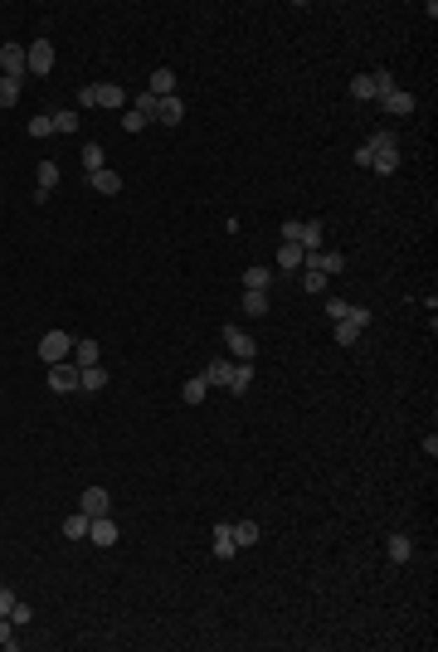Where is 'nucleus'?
<instances>
[{
  "instance_id": "6",
  "label": "nucleus",
  "mask_w": 438,
  "mask_h": 652,
  "mask_svg": "<svg viewBox=\"0 0 438 652\" xmlns=\"http://www.w3.org/2000/svg\"><path fill=\"white\" fill-rule=\"evenodd\" d=\"M78 511H83V516H108V511H112L108 487H83V502H78Z\"/></svg>"
},
{
  "instance_id": "38",
  "label": "nucleus",
  "mask_w": 438,
  "mask_h": 652,
  "mask_svg": "<svg viewBox=\"0 0 438 652\" xmlns=\"http://www.w3.org/2000/svg\"><path fill=\"white\" fill-rule=\"evenodd\" d=\"M341 322H351V326H360V331H365V326H370V307H351Z\"/></svg>"
},
{
  "instance_id": "34",
  "label": "nucleus",
  "mask_w": 438,
  "mask_h": 652,
  "mask_svg": "<svg viewBox=\"0 0 438 652\" xmlns=\"http://www.w3.org/2000/svg\"><path fill=\"white\" fill-rule=\"evenodd\" d=\"M29 618H34V609H29L24 599H15V609H10V623H15V628H24Z\"/></svg>"
},
{
  "instance_id": "40",
  "label": "nucleus",
  "mask_w": 438,
  "mask_h": 652,
  "mask_svg": "<svg viewBox=\"0 0 438 652\" xmlns=\"http://www.w3.org/2000/svg\"><path fill=\"white\" fill-rule=\"evenodd\" d=\"M122 132H146V117H141V112H127V117H122Z\"/></svg>"
},
{
  "instance_id": "4",
  "label": "nucleus",
  "mask_w": 438,
  "mask_h": 652,
  "mask_svg": "<svg viewBox=\"0 0 438 652\" xmlns=\"http://www.w3.org/2000/svg\"><path fill=\"white\" fill-rule=\"evenodd\" d=\"M24 69H29L34 78H44V73L54 69V44H49V39H34V44L24 49Z\"/></svg>"
},
{
  "instance_id": "27",
  "label": "nucleus",
  "mask_w": 438,
  "mask_h": 652,
  "mask_svg": "<svg viewBox=\"0 0 438 652\" xmlns=\"http://www.w3.org/2000/svg\"><path fill=\"white\" fill-rule=\"evenodd\" d=\"M297 288H307V292H327V273H317V268H302Z\"/></svg>"
},
{
  "instance_id": "14",
  "label": "nucleus",
  "mask_w": 438,
  "mask_h": 652,
  "mask_svg": "<svg viewBox=\"0 0 438 652\" xmlns=\"http://www.w3.org/2000/svg\"><path fill=\"white\" fill-rule=\"evenodd\" d=\"M146 93H151V98H176V73H171V69H156Z\"/></svg>"
},
{
  "instance_id": "12",
  "label": "nucleus",
  "mask_w": 438,
  "mask_h": 652,
  "mask_svg": "<svg viewBox=\"0 0 438 652\" xmlns=\"http://www.w3.org/2000/svg\"><path fill=\"white\" fill-rule=\"evenodd\" d=\"M380 103H385V112H395V117H409V112H414V93L390 88V93H380Z\"/></svg>"
},
{
  "instance_id": "18",
  "label": "nucleus",
  "mask_w": 438,
  "mask_h": 652,
  "mask_svg": "<svg viewBox=\"0 0 438 652\" xmlns=\"http://www.w3.org/2000/svg\"><path fill=\"white\" fill-rule=\"evenodd\" d=\"M69 355L78 360V370H88V365H98V355H103V350H98V341H73V350H69Z\"/></svg>"
},
{
  "instance_id": "29",
  "label": "nucleus",
  "mask_w": 438,
  "mask_h": 652,
  "mask_svg": "<svg viewBox=\"0 0 438 652\" xmlns=\"http://www.w3.org/2000/svg\"><path fill=\"white\" fill-rule=\"evenodd\" d=\"M49 117H54V136H59V132H78V112L59 108V112H49Z\"/></svg>"
},
{
  "instance_id": "8",
  "label": "nucleus",
  "mask_w": 438,
  "mask_h": 652,
  "mask_svg": "<svg viewBox=\"0 0 438 652\" xmlns=\"http://www.w3.org/2000/svg\"><path fill=\"white\" fill-rule=\"evenodd\" d=\"M0 69H5V78H24L29 69H24V49L20 44H0Z\"/></svg>"
},
{
  "instance_id": "13",
  "label": "nucleus",
  "mask_w": 438,
  "mask_h": 652,
  "mask_svg": "<svg viewBox=\"0 0 438 652\" xmlns=\"http://www.w3.org/2000/svg\"><path fill=\"white\" fill-rule=\"evenodd\" d=\"M88 180H93V190H98V195H122V176L108 171V166H103V171H93Z\"/></svg>"
},
{
  "instance_id": "7",
  "label": "nucleus",
  "mask_w": 438,
  "mask_h": 652,
  "mask_svg": "<svg viewBox=\"0 0 438 652\" xmlns=\"http://www.w3.org/2000/svg\"><path fill=\"white\" fill-rule=\"evenodd\" d=\"M49 390L54 395H73L78 390V365H49Z\"/></svg>"
},
{
  "instance_id": "25",
  "label": "nucleus",
  "mask_w": 438,
  "mask_h": 652,
  "mask_svg": "<svg viewBox=\"0 0 438 652\" xmlns=\"http://www.w3.org/2000/svg\"><path fill=\"white\" fill-rule=\"evenodd\" d=\"M243 317H268V292H243Z\"/></svg>"
},
{
  "instance_id": "2",
  "label": "nucleus",
  "mask_w": 438,
  "mask_h": 652,
  "mask_svg": "<svg viewBox=\"0 0 438 652\" xmlns=\"http://www.w3.org/2000/svg\"><path fill=\"white\" fill-rule=\"evenodd\" d=\"M69 350H73V336H69V331H59V326H54V331H44V336H39V360H44V365H64V360H69Z\"/></svg>"
},
{
  "instance_id": "32",
  "label": "nucleus",
  "mask_w": 438,
  "mask_h": 652,
  "mask_svg": "<svg viewBox=\"0 0 438 652\" xmlns=\"http://www.w3.org/2000/svg\"><path fill=\"white\" fill-rule=\"evenodd\" d=\"M83 166H88V176H93V171H103V146H98V141H88V146H83Z\"/></svg>"
},
{
  "instance_id": "3",
  "label": "nucleus",
  "mask_w": 438,
  "mask_h": 652,
  "mask_svg": "<svg viewBox=\"0 0 438 652\" xmlns=\"http://www.w3.org/2000/svg\"><path fill=\"white\" fill-rule=\"evenodd\" d=\"M122 103H127V93L117 83H88L78 93V108H122Z\"/></svg>"
},
{
  "instance_id": "9",
  "label": "nucleus",
  "mask_w": 438,
  "mask_h": 652,
  "mask_svg": "<svg viewBox=\"0 0 438 652\" xmlns=\"http://www.w3.org/2000/svg\"><path fill=\"white\" fill-rule=\"evenodd\" d=\"M88 541L103 545V550H112V545H117V521H112V516H93V526H88Z\"/></svg>"
},
{
  "instance_id": "31",
  "label": "nucleus",
  "mask_w": 438,
  "mask_h": 652,
  "mask_svg": "<svg viewBox=\"0 0 438 652\" xmlns=\"http://www.w3.org/2000/svg\"><path fill=\"white\" fill-rule=\"evenodd\" d=\"M20 103V78H0V108H15Z\"/></svg>"
},
{
  "instance_id": "30",
  "label": "nucleus",
  "mask_w": 438,
  "mask_h": 652,
  "mask_svg": "<svg viewBox=\"0 0 438 652\" xmlns=\"http://www.w3.org/2000/svg\"><path fill=\"white\" fill-rule=\"evenodd\" d=\"M351 98H375V78L370 73H355L351 78Z\"/></svg>"
},
{
  "instance_id": "11",
  "label": "nucleus",
  "mask_w": 438,
  "mask_h": 652,
  "mask_svg": "<svg viewBox=\"0 0 438 652\" xmlns=\"http://www.w3.org/2000/svg\"><path fill=\"white\" fill-rule=\"evenodd\" d=\"M385 555H390V565H409V560H414V541H409L404 531H395V536L385 541Z\"/></svg>"
},
{
  "instance_id": "5",
  "label": "nucleus",
  "mask_w": 438,
  "mask_h": 652,
  "mask_svg": "<svg viewBox=\"0 0 438 652\" xmlns=\"http://www.w3.org/2000/svg\"><path fill=\"white\" fill-rule=\"evenodd\" d=\"M224 346H229L239 360H253V355H258V341H253L248 331H239V326H224Z\"/></svg>"
},
{
  "instance_id": "16",
  "label": "nucleus",
  "mask_w": 438,
  "mask_h": 652,
  "mask_svg": "<svg viewBox=\"0 0 438 652\" xmlns=\"http://www.w3.org/2000/svg\"><path fill=\"white\" fill-rule=\"evenodd\" d=\"M78 390H88V395L108 390V370H103V365H88V370H78Z\"/></svg>"
},
{
  "instance_id": "1",
  "label": "nucleus",
  "mask_w": 438,
  "mask_h": 652,
  "mask_svg": "<svg viewBox=\"0 0 438 652\" xmlns=\"http://www.w3.org/2000/svg\"><path fill=\"white\" fill-rule=\"evenodd\" d=\"M365 146H370V171L375 176H395L400 171V141H395V132H375Z\"/></svg>"
},
{
  "instance_id": "15",
  "label": "nucleus",
  "mask_w": 438,
  "mask_h": 652,
  "mask_svg": "<svg viewBox=\"0 0 438 652\" xmlns=\"http://www.w3.org/2000/svg\"><path fill=\"white\" fill-rule=\"evenodd\" d=\"M302 258H307V248H302V243H283V248H278V268H283V273H297V268H302Z\"/></svg>"
},
{
  "instance_id": "39",
  "label": "nucleus",
  "mask_w": 438,
  "mask_h": 652,
  "mask_svg": "<svg viewBox=\"0 0 438 652\" xmlns=\"http://www.w3.org/2000/svg\"><path fill=\"white\" fill-rule=\"evenodd\" d=\"M370 78H375V98H380V93H390V88H395V78H390V69H375V73H370Z\"/></svg>"
},
{
  "instance_id": "17",
  "label": "nucleus",
  "mask_w": 438,
  "mask_h": 652,
  "mask_svg": "<svg viewBox=\"0 0 438 652\" xmlns=\"http://www.w3.org/2000/svg\"><path fill=\"white\" fill-rule=\"evenodd\" d=\"M234 531H229V521H219L215 526V560H234Z\"/></svg>"
},
{
  "instance_id": "37",
  "label": "nucleus",
  "mask_w": 438,
  "mask_h": 652,
  "mask_svg": "<svg viewBox=\"0 0 438 652\" xmlns=\"http://www.w3.org/2000/svg\"><path fill=\"white\" fill-rule=\"evenodd\" d=\"M346 312H351V302H346V297H327V317H331V322H341Z\"/></svg>"
},
{
  "instance_id": "26",
  "label": "nucleus",
  "mask_w": 438,
  "mask_h": 652,
  "mask_svg": "<svg viewBox=\"0 0 438 652\" xmlns=\"http://www.w3.org/2000/svg\"><path fill=\"white\" fill-rule=\"evenodd\" d=\"M54 185H59V161H39V190L49 195Z\"/></svg>"
},
{
  "instance_id": "20",
  "label": "nucleus",
  "mask_w": 438,
  "mask_h": 652,
  "mask_svg": "<svg viewBox=\"0 0 438 652\" xmlns=\"http://www.w3.org/2000/svg\"><path fill=\"white\" fill-rule=\"evenodd\" d=\"M248 385H253V365H234V370H229V385H224V390H229V395H243Z\"/></svg>"
},
{
  "instance_id": "24",
  "label": "nucleus",
  "mask_w": 438,
  "mask_h": 652,
  "mask_svg": "<svg viewBox=\"0 0 438 652\" xmlns=\"http://www.w3.org/2000/svg\"><path fill=\"white\" fill-rule=\"evenodd\" d=\"M268 283H273L268 268H248V273H243V288H248V292H268Z\"/></svg>"
},
{
  "instance_id": "10",
  "label": "nucleus",
  "mask_w": 438,
  "mask_h": 652,
  "mask_svg": "<svg viewBox=\"0 0 438 652\" xmlns=\"http://www.w3.org/2000/svg\"><path fill=\"white\" fill-rule=\"evenodd\" d=\"M151 122H161V127H181V122H185V103H181V98H161Z\"/></svg>"
},
{
  "instance_id": "41",
  "label": "nucleus",
  "mask_w": 438,
  "mask_h": 652,
  "mask_svg": "<svg viewBox=\"0 0 438 652\" xmlns=\"http://www.w3.org/2000/svg\"><path fill=\"white\" fill-rule=\"evenodd\" d=\"M10 609H15V594H10V589H0V618H10Z\"/></svg>"
},
{
  "instance_id": "21",
  "label": "nucleus",
  "mask_w": 438,
  "mask_h": 652,
  "mask_svg": "<svg viewBox=\"0 0 438 652\" xmlns=\"http://www.w3.org/2000/svg\"><path fill=\"white\" fill-rule=\"evenodd\" d=\"M229 370H234L229 360H205L200 375H205V385H229Z\"/></svg>"
},
{
  "instance_id": "23",
  "label": "nucleus",
  "mask_w": 438,
  "mask_h": 652,
  "mask_svg": "<svg viewBox=\"0 0 438 652\" xmlns=\"http://www.w3.org/2000/svg\"><path fill=\"white\" fill-rule=\"evenodd\" d=\"M24 132H29V136H34V141H39V136H54V117H49V112H34V117H29V127H24Z\"/></svg>"
},
{
  "instance_id": "28",
  "label": "nucleus",
  "mask_w": 438,
  "mask_h": 652,
  "mask_svg": "<svg viewBox=\"0 0 438 652\" xmlns=\"http://www.w3.org/2000/svg\"><path fill=\"white\" fill-rule=\"evenodd\" d=\"M181 395H185V404H200V399L210 395V385H205V375H195V380H185V390H181Z\"/></svg>"
},
{
  "instance_id": "35",
  "label": "nucleus",
  "mask_w": 438,
  "mask_h": 652,
  "mask_svg": "<svg viewBox=\"0 0 438 652\" xmlns=\"http://www.w3.org/2000/svg\"><path fill=\"white\" fill-rule=\"evenodd\" d=\"M0 648H5V652L20 648V638H15V623H10V618H0Z\"/></svg>"
},
{
  "instance_id": "22",
  "label": "nucleus",
  "mask_w": 438,
  "mask_h": 652,
  "mask_svg": "<svg viewBox=\"0 0 438 652\" xmlns=\"http://www.w3.org/2000/svg\"><path fill=\"white\" fill-rule=\"evenodd\" d=\"M88 526H93V516H83V511H78V516H69V521H64V536H69V541H88Z\"/></svg>"
},
{
  "instance_id": "33",
  "label": "nucleus",
  "mask_w": 438,
  "mask_h": 652,
  "mask_svg": "<svg viewBox=\"0 0 438 652\" xmlns=\"http://www.w3.org/2000/svg\"><path fill=\"white\" fill-rule=\"evenodd\" d=\"M156 103H161V98H151V93H136V103H132V112H141V117L151 122V117H156Z\"/></svg>"
},
{
  "instance_id": "19",
  "label": "nucleus",
  "mask_w": 438,
  "mask_h": 652,
  "mask_svg": "<svg viewBox=\"0 0 438 652\" xmlns=\"http://www.w3.org/2000/svg\"><path fill=\"white\" fill-rule=\"evenodd\" d=\"M229 531H234V545H258V521H229Z\"/></svg>"
},
{
  "instance_id": "36",
  "label": "nucleus",
  "mask_w": 438,
  "mask_h": 652,
  "mask_svg": "<svg viewBox=\"0 0 438 652\" xmlns=\"http://www.w3.org/2000/svg\"><path fill=\"white\" fill-rule=\"evenodd\" d=\"M336 341H341V346H355V341H360V326H351V322H336Z\"/></svg>"
}]
</instances>
